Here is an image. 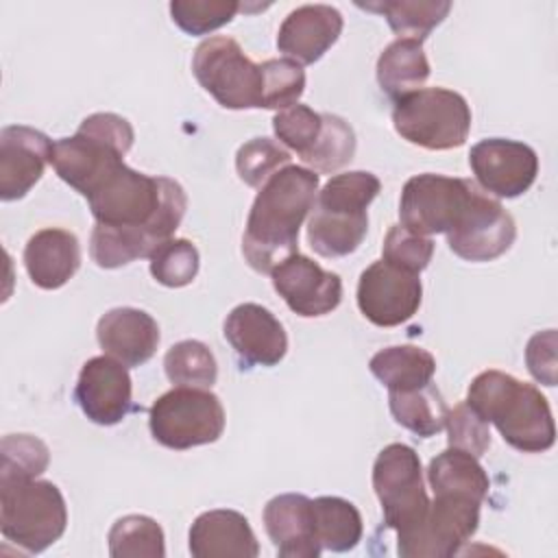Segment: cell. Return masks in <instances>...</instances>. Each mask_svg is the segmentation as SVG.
Here are the masks:
<instances>
[{
	"mask_svg": "<svg viewBox=\"0 0 558 558\" xmlns=\"http://www.w3.org/2000/svg\"><path fill=\"white\" fill-rule=\"evenodd\" d=\"M355 146L357 142L353 126L340 116L323 113V131L312 150L301 159L303 163L312 166L314 172H333L353 159Z\"/></svg>",
	"mask_w": 558,
	"mask_h": 558,
	"instance_id": "cell-33",
	"label": "cell"
},
{
	"mask_svg": "<svg viewBox=\"0 0 558 558\" xmlns=\"http://www.w3.org/2000/svg\"><path fill=\"white\" fill-rule=\"evenodd\" d=\"M225 338L244 366H275L288 351V333L275 314L257 303H240L225 318Z\"/></svg>",
	"mask_w": 558,
	"mask_h": 558,
	"instance_id": "cell-19",
	"label": "cell"
},
{
	"mask_svg": "<svg viewBox=\"0 0 558 558\" xmlns=\"http://www.w3.org/2000/svg\"><path fill=\"white\" fill-rule=\"evenodd\" d=\"M68 525L65 499L57 484L37 477L0 480V530L26 554H41Z\"/></svg>",
	"mask_w": 558,
	"mask_h": 558,
	"instance_id": "cell-6",
	"label": "cell"
},
{
	"mask_svg": "<svg viewBox=\"0 0 558 558\" xmlns=\"http://www.w3.org/2000/svg\"><path fill=\"white\" fill-rule=\"evenodd\" d=\"M153 438L177 451L216 442L225 432V408L207 388L174 386L148 410Z\"/></svg>",
	"mask_w": 558,
	"mask_h": 558,
	"instance_id": "cell-8",
	"label": "cell"
},
{
	"mask_svg": "<svg viewBox=\"0 0 558 558\" xmlns=\"http://www.w3.org/2000/svg\"><path fill=\"white\" fill-rule=\"evenodd\" d=\"M314 501V525L316 538L327 551H351L362 541V514L342 497H316Z\"/></svg>",
	"mask_w": 558,
	"mask_h": 558,
	"instance_id": "cell-30",
	"label": "cell"
},
{
	"mask_svg": "<svg viewBox=\"0 0 558 558\" xmlns=\"http://www.w3.org/2000/svg\"><path fill=\"white\" fill-rule=\"evenodd\" d=\"M74 401L96 425H118L133 410V384L126 366L111 355L89 357L76 379Z\"/></svg>",
	"mask_w": 558,
	"mask_h": 558,
	"instance_id": "cell-16",
	"label": "cell"
},
{
	"mask_svg": "<svg viewBox=\"0 0 558 558\" xmlns=\"http://www.w3.org/2000/svg\"><path fill=\"white\" fill-rule=\"evenodd\" d=\"M318 174L303 166H283L257 192L242 235L248 266L270 275L283 259L299 253V229L314 207Z\"/></svg>",
	"mask_w": 558,
	"mask_h": 558,
	"instance_id": "cell-2",
	"label": "cell"
},
{
	"mask_svg": "<svg viewBox=\"0 0 558 558\" xmlns=\"http://www.w3.org/2000/svg\"><path fill=\"white\" fill-rule=\"evenodd\" d=\"M96 220L89 255L100 268H120L150 253L179 229L187 196L181 183L116 166L85 196Z\"/></svg>",
	"mask_w": 558,
	"mask_h": 558,
	"instance_id": "cell-1",
	"label": "cell"
},
{
	"mask_svg": "<svg viewBox=\"0 0 558 558\" xmlns=\"http://www.w3.org/2000/svg\"><path fill=\"white\" fill-rule=\"evenodd\" d=\"M290 163V153L270 137H253L235 153L238 177L251 185L262 187L277 170Z\"/></svg>",
	"mask_w": 558,
	"mask_h": 558,
	"instance_id": "cell-36",
	"label": "cell"
},
{
	"mask_svg": "<svg viewBox=\"0 0 558 558\" xmlns=\"http://www.w3.org/2000/svg\"><path fill=\"white\" fill-rule=\"evenodd\" d=\"M133 140L135 133L126 118L118 113H92L72 137L54 142L50 163L70 187L87 196L107 172L124 163Z\"/></svg>",
	"mask_w": 558,
	"mask_h": 558,
	"instance_id": "cell-5",
	"label": "cell"
},
{
	"mask_svg": "<svg viewBox=\"0 0 558 558\" xmlns=\"http://www.w3.org/2000/svg\"><path fill=\"white\" fill-rule=\"evenodd\" d=\"M368 368L388 390H412L432 381L436 360L421 347L397 344L377 351L371 357Z\"/></svg>",
	"mask_w": 558,
	"mask_h": 558,
	"instance_id": "cell-27",
	"label": "cell"
},
{
	"mask_svg": "<svg viewBox=\"0 0 558 558\" xmlns=\"http://www.w3.org/2000/svg\"><path fill=\"white\" fill-rule=\"evenodd\" d=\"M480 501L458 495H434L423 521L397 536L401 558H451L477 532Z\"/></svg>",
	"mask_w": 558,
	"mask_h": 558,
	"instance_id": "cell-12",
	"label": "cell"
},
{
	"mask_svg": "<svg viewBox=\"0 0 558 558\" xmlns=\"http://www.w3.org/2000/svg\"><path fill=\"white\" fill-rule=\"evenodd\" d=\"M272 131L279 137V142H283L299 157H303L312 150L323 131V113L296 102L275 113Z\"/></svg>",
	"mask_w": 558,
	"mask_h": 558,
	"instance_id": "cell-39",
	"label": "cell"
},
{
	"mask_svg": "<svg viewBox=\"0 0 558 558\" xmlns=\"http://www.w3.org/2000/svg\"><path fill=\"white\" fill-rule=\"evenodd\" d=\"M373 488L381 504L384 525L397 536L416 527L429 508L421 460L410 445L390 442L377 453Z\"/></svg>",
	"mask_w": 558,
	"mask_h": 558,
	"instance_id": "cell-10",
	"label": "cell"
},
{
	"mask_svg": "<svg viewBox=\"0 0 558 558\" xmlns=\"http://www.w3.org/2000/svg\"><path fill=\"white\" fill-rule=\"evenodd\" d=\"M480 187L469 179L423 172L405 181L399 198L401 227L416 235L449 233Z\"/></svg>",
	"mask_w": 558,
	"mask_h": 558,
	"instance_id": "cell-11",
	"label": "cell"
},
{
	"mask_svg": "<svg viewBox=\"0 0 558 558\" xmlns=\"http://www.w3.org/2000/svg\"><path fill=\"white\" fill-rule=\"evenodd\" d=\"M96 338L105 355L124 366H142L148 362L161 340L157 320L137 307H113L105 312L96 325Z\"/></svg>",
	"mask_w": 558,
	"mask_h": 558,
	"instance_id": "cell-22",
	"label": "cell"
},
{
	"mask_svg": "<svg viewBox=\"0 0 558 558\" xmlns=\"http://www.w3.org/2000/svg\"><path fill=\"white\" fill-rule=\"evenodd\" d=\"M525 364L532 377L545 386H556V329L538 331L525 347Z\"/></svg>",
	"mask_w": 558,
	"mask_h": 558,
	"instance_id": "cell-42",
	"label": "cell"
},
{
	"mask_svg": "<svg viewBox=\"0 0 558 558\" xmlns=\"http://www.w3.org/2000/svg\"><path fill=\"white\" fill-rule=\"evenodd\" d=\"M240 11L238 2L227 0H174L170 2L172 22L187 35H207L229 24Z\"/></svg>",
	"mask_w": 558,
	"mask_h": 558,
	"instance_id": "cell-38",
	"label": "cell"
},
{
	"mask_svg": "<svg viewBox=\"0 0 558 558\" xmlns=\"http://www.w3.org/2000/svg\"><path fill=\"white\" fill-rule=\"evenodd\" d=\"M342 15L329 4H303L286 15L277 33V48L299 65L316 63L340 37Z\"/></svg>",
	"mask_w": 558,
	"mask_h": 558,
	"instance_id": "cell-20",
	"label": "cell"
},
{
	"mask_svg": "<svg viewBox=\"0 0 558 558\" xmlns=\"http://www.w3.org/2000/svg\"><path fill=\"white\" fill-rule=\"evenodd\" d=\"M357 7L384 15L399 39H416L421 44L451 11L447 0H379L357 2Z\"/></svg>",
	"mask_w": 558,
	"mask_h": 558,
	"instance_id": "cell-29",
	"label": "cell"
},
{
	"mask_svg": "<svg viewBox=\"0 0 558 558\" xmlns=\"http://www.w3.org/2000/svg\"><path fill=\"white\" fill-rule=\"evenodd\" d=\"M190 554L194 558H255L259 545L244 514L216 508L198 514L190 527Z\"/></svg>",
	"mask_w": 558,
	"mask_h": 558,
	"instance_id": "cell-23",
	"label": "cell"
},
{
	"mask_svg": "<svg viewBox=\"0 0 558 558\" xmlns=\"http://www.w3.org/2000/svg\"><path fill=\"white\" fill-rule=\"evenodd\" d=\"M262 65V109H288L305 92V72L292 59H266Z\"/></svg>",
	"mask_w": 558,
	"mask_h": 558,
	"instance_id": "cell-35",
	"label": "cell"
},
{
	"mask_svg": "<svg viewBox=\"0 0 558 558\" xmlns=\"http://www.w3.org/2000/svg\"><path fill=\"white\" fill-rule=\"evenodd\" d=\"M381 259L403 268L408 272L421 275L434 255V240L425 238V235H416L412 231H408L401 225H392L384 238L381 244Z\"/></svg>",
	"mask_w": 558,
	"mask_h": 558,
	"instance_id": "cell-40",
	"label": "cell"
},
{
	"mask_svg": "<svg viewBox=\"0 0 558 558\" xmlns=\"http://www.w3.org/2000/svg\"><path fill=\"white\" fill-rule=\"evenodd\" d=\"M429 78V61L423 44L416 39H395L377 59V83L381 92L399 100L425 85Z\"/></svg>",
	"mask_w": 558,
	"mask_h": 558,
	"instance_id": "cell-25",
	"label": "cell"
},
{
	"mask_svg": "<svg viewBox=\"0 0 558 558\" xmlns=\"http://www.w3.org/2000/svg\"><path fill=\"white\" fill-rule=\"evenodd\" d=\"M395 131L410 144L427 150H449L466 142L471 107L462 94L445 87H421L392 109Z\"/></svg>",
	"mask_w": 558,
	"mask_h": 558,
	"instance_id": "cell-7",
	"label": "cell"
},
{
	"mask_svg": "<svg viewBox=\"0 0 558 558\" xmlns=\"http://www.w3.org/2000/svg\"><path fill=\"white\" fill-rule=\"evenodd\" d=\"M192 72L220 107L262 109V65L251 61L235 39H203L194 50Z\"/></svg>",
	"mask_w": 558,
	"mask_h": 558,
	"instance_id": "cell-9",
	"label": "cell"
},
{
	"mask_svg": "<svg viewBox=\"0 0 558 558\" xmlns=\"http://www.w3.org/2000/svg\"><path fill=\"white\" fill-rule=\"evenodd\" d=\"M381 183L373 172L351 170L331 177L316 194L307 220V242L320 257H344L357 251L368 231V205Z\"/></svg>",
	"mask_w": 558,
	"mask_h": 558,
	"instance_id": "cell-4",
	"label": "cell"
},
{
	"mask_svg": "<svg viewBox=\"0 0 558 558\" xmlns=\"http://www.w3.org/2000/svg\"><path fill=\"white\" fill-rule=\"evenodd\" d=\"M517 238L510 211L482 190L475 192L458 225L447 233L449 248L466 262H490L504 255Z\"/></svg>",
	"mask_w": 558,
	"mask_h": 558,
	"instance_id": "cell-14",
	"label": "cell"
},
{
	"mask_svg": "<svg viewBox=\"0 0 558 558\" xmlns=\"http://www.w3.org/2000/svg\"><path fill=\"white\" fill-rule=\"evenodd\" d=\"M264 527L281 558H318L314 501L301 493H283L264 506Z\"/></svg>",
	"mask_w": 558,
	"mask_h": 558,
	"instance_id": "cell-21",
	"label": "cell"
},
{
	"mask_svg": "<svg viewBox=\"0 0 558 558\" xmlns=\"http://www.w3.org/2000/svg\"><path fill=\"white\" fill-rule=\"evenodd\" d=\"M150 275L166 288H183L198 275V248L185 238H170L150 253Z\"/></svg>",
	"mask_w": 558,
	"mask_h": 558,
	"instance_id": "cell-34",
	"label": "cell"
},
{
	"mask_svg": "<svg viewBox=\"0 0 558 558\" xmlns=\"http://www.w3.org/2000/svg\"><path fill=\"white\" fill-rule=\"evenodd\" d=\"M445 427L451 449H460L475 458H482L490 447L488 423L466 401L458 403L453 410L447 412Z\"/></svg>",
	"mask_w": 558,
	"mask_h": 558,
	"instance_id": "cell-41",
	"label": "cell"
},
{
	"mask_svg": "<svg viewBox=\"0 0 558 558\" xmlns=\"http://www.w3.org/2000/svg\"><path fill=\"white\" fill-rule=\"evenodd\" d=\"M469 166L477 183L497 198H517L525 194L538 174V157L534 148L508 137L477 142L469 153Z\"/></svg>",
	"mask_w": 558,
	"mask_h": 558,
	"instance_id": "cell-15",
	"label": "cell"
},
{
	"mask_svg": "<svg viewBox=\"0 0 558 558\" xmlns=\"http://www.w3.org/2000/svg\"><path fill=\"white\" fill-rule=\"evenodd\" d=\"M163 371L170 384L185 388H211L218 379V364L201 340H181L163 355Z\"/></svg>",
	"mask_w": 558,
	"mask_h": 558,
	"instance_id": "cell-32",
	"label": "cell"
},
{
	"mask_svg": "<svg viewBox=\"0 0 558 558\" xmlns=\"http://www.w3.org/2000/svg\"><path fill=\"white\" fill-rule=\"evenodd\" d=\"M466 403L486 423H493L510 447L523 453L547 451L556 440L547 399L536 386L508 373L495 368L480 373L466 390Z\"/></svg>",
	"mask_w": 558,
	"mask_h": 558,
	"instance_id": "cell-3",
	"label": "cell"
},
{
	"mask_svg": "<svg viewBox=\"0 0 558 558\" xmlns=\"http://www.w3.org/2000/svg\"><path fill=\"white\" fill-rule=\"evenodd\" d=\"M0 480L39 477L50 462L44 440L31 434H9L0 442Z\"/></svg>",
	"mask_w": 558,
	"mask_h": 558,
	"instance_id": "cell-37",
	"label": "cell"
},
{
	"mask_svg": "<svg viewBox=\"0 0 558 558\" xmlns=\"http://www.w3.org/2000/svg\"><path fill=\"white\" fill-rule=\"evenodd\" d=\"M24 266L31 281L41 290L65 286L81 266V244L72 231L48 227L28 238Z\"/></svg>",
	"mask_w": 558,
	"mask_h": 558,
	"instance_id": "cell-24",
	"label": "cell"
},
{
	"mask_svg": "<svg viewBox=\"0 0 558 558\" xmlns=\"http://www.w3.org/2000/svg\"><path fill=\"white\" fill-rule=\"evenodd\" d=\"M111 558H163L166 538L161 525L146 514L120 517L109 530Z\"/></svg>",
	"mask_w": 558,
	"mask_h": 558,
	"instance_id": "cell-31",
	"label": "cell"
},
{
	"mask_svg": "<svg viewBox=\"0 0 558 558\" xmlns=\"http://www.w3.org/2000/svg\"><path fill=\"white\" fill-rule=\"evenodd\" d=\"M388 405L392 418L408 432L429 438L445 427L447 403L440 390L429 381L412 390H388Z\"/></svg>",
	"mask_w": 558,
	"mask_h": 558,
	"instance_id": "cell-28",
	"label": "cell"
},
{
	"mask_svg": "<svg viewBox=\"0 0 558 558\" xmlns=\"http://www.w3.org/2000/svg\"><path fill=\"white\" fill-rule=\"evenodd\" d=\"M270 277L277 294L294 314L303 318L331 314L342 301L340 275L325 270L320 264L301 253L283 259L270 272Z\"/></svg>",
	"mask_w": 558,
	"mask_h": 558,
	"instance_id": "cell-17",
	"label": "cell"
},
{
	"mask_svg": "<svg viewBox=\"0 0 558 558\" xmlns=\"http://www.w3.org/2000/svg\"><path fill=\"white\" fill-rule=\"evenodd\" d=\"M427 482L434 495H458L484 501L490 488L488 475L475 456L460 449H445L432 458L427 466Z\"/></svg>",
	"mask_w": 558,
	"mask_h": 558,
	"instance_id": "cell-26",
	"label": "cell"
},
{
	"mask_svg": "<svg viewBox=\"0 0 558 558\" xmlns=\"http://www.w3.org/2000/svg\"><path fill=\"white\" fill-rule=\"evenodd\" d=\"M423 286L418 275L384 259L362 270L357 281V307L377 327H397L421 307Z\"/></svg>",
	"mask_w": 558,
	"mask_h": 558,
	"instance_id": "cell-13",
	"label": "cell"
},
{
	"mask_svg": "<svg viewBox=\"0 0 558 558\" xmlns=\"http://www.w3.org/2000/svg\"><path fill=\"white\" fill-rule=\"evenodd\" d=\"M50 137L33 126L11 124L0 131V198L17 201L41 179L52 157Z\"/></svg>",
	"mask_w": 558,
	"mask_h": 558,
	"instance_id": "cell-18",
	"label": "cell"
}]
</instances>
